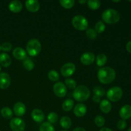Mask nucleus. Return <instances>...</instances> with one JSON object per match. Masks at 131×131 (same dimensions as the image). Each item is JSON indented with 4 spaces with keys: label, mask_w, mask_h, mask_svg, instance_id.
<instances>
[{
    "label": "nucleus",
    "mask_w": 131,
    "mask_h": 131,
    "mask_svg": "<svg viewBox=\"0 0 131 131\" xmlns=\"http://www.w3.org/2000/svg\"><path fill=\"white\" fill-rule=\"evenodd\" d=\"M98 79L102 84H107L115 80L116 78V72L115 70L111 67H102L99 70Z\"/></svg>",
    "instance_id": "nucleus-1"
},
{
    "label": "nucleus",
    "mask_w": 131,
    "mask_h": 131,
    "mask_svg": "<svg viewBox=\"0 0 131 131\" xmlns=\"http://www.w3.org/2000/svg\"><path fill=\"white\" fill-rule=\"evenodd\" d=\"M90 95V92L88 87L84 85H80L76 87L73 92V97L78 102H84L88 99Z\"/></svg>",
    "instance_id": "nucleus-2"
},
{
    "label": "nucleus",
    "mask_w": 131,
    "mask_h": 131,
    "mask_svg": "<svg viewBox=\"0 0 131 131\" xmlns=\"http://www.w3.org/2000/svg\"><path fill=\"white\" fill-rule=\"evenodd\" d=\"M102 19L107 24H113L120 20V15L118 12L112 8L105 10L102 15Z\"/></svg>",
    "instance_id": "nucleus-3"
},
{
    "label": "nucleus",
    "mask_w": 131,
    "mask_h": 131,
    "mask_svg": "<svg viewBox=\"0 0 131 131\" xmlns=\"http://www.w3.org/2000/svg\"><path fill=\"white\" fill-rule=\"evenodd\" d=\"M41 43L38 40H30L26 45V51L30 56H37L41 51Z\"/></svg>",
    "instance_id": "nucleus-4"
},
{
    "label": "nucleus",
    "mask_w": 131,
    "mask_h": 131,
    "mask_svg": "<svg viewBox=\"0 0 131 131\" xmlns=\"http://www.w3.org/2000/svg\"><path fill=\"white\" fill-rule=\"evenodd\" d=\"M74 28L79 31H84L88 28V22L84 16L81 15H75L72 20Z\"/></svg>",
    "instance_id": "nucleus-5"
},
{
    "label": "nucleus",
    "mask_w": 131,
    "mask_h": 131,
    "mask_svg": "<svg viewBox=\"0 0 131 131\" xmlns=\"http://www.w3.org/2000/svg\"><path fill=\"white\" fill-rule=\"evenodd\" d=\"M107 97L111 102H117L121 99L123 95V90L118 86H113L107 92Z\"/></svg>",
    "instance_id": "nucleus-6"
},
{
    "label": "nucleus",
    "mask_w": 131,
    "mask_h": 131,
    "mask_svg": "<svg viewBox=\"0 0 131 131\" xmlns=\"http://www.w3.org/2000/svg\"><path fill=\"white\" fill-rule=\"evenodd\" d=\"M10 126L12 131H24L26 128L24 120L17 117L12 119L10 122Z\"/></svg>",
    "instance_id": "nucleus-7"
},
{
    "label": "nucleus",
    "mask_w": 131,
    "mask_h": 131,
    "mask_svg": "<svg viewBox=\"0 0 131 131\" xmlns=\"http://www.w3.org/2000/svg\"><path fill=\"white\" fill-rule=\"evenodd\" d=\"M53 91L54 94L58 97H64L67 94V87L62 82L56 83L53 86Z\"/></svg>",
    "instance_id": "nucleus-8"
},
{
    "label": "nucleus",
    "mask_w": 131,
    "mask_h": 131,
    "mask_svg": "<svg viewBox=\"0 0 131 131\" xmlns=\"http://www.w3.org/2000/svg\"><path fill=\"white\" fill-rule=\"evenodd\" d=\"M60 71L63 76L69 77L75 72V66L72 63H67L61 67Z\"/></svg>",
    "instance_id": "nucleus-9"
},
{
    "label": "nucleus",
    "mask_w": 131,
    "mask_h": 131,
    "mask_svg": "<svg viewBox=\"0 0 131 131\" xmlns=\"http://www.w3.org/2000/svg\"><path fill=\"white\" fill-rule=\"evenodd\" d=\"M95 55L92 52H84V54L81 56V62L84 65H90L93 63L95 61Z\"/></svg>",
    "instance_id": "nucleus-10"
},
{
    "label": "nucleus",
    "mask_w": 131,
    "mask_h": 131,
    "mask_svg": "<svg viewBox=\"0 0 131 131\" xmlns=\"http://www.w3.org/2000/svg\"><path fill=\"white\" fill-rule=\"evenodd\" d=\"M11 83L10 75L6 73H0V88L6 89L8 88Z\"/></svg>",
    "instance_id": "nucleus-11"
},
{
    "label": "nucleus",
    "mask_w": 131,
    "mask_h": 131,
    "mask_svg": "<svg viewBox=\"0 0 131 131\" xmlns=\"http://www.w3.org/2000/svg\"><path fill=\"white\" fill-rule=\"evenodd\" d=\"M26 7L29 12L35 13L39 10L40 5L37 0H28L26 1Z\"/></svg>",
    "instance_id": "nucleus-12"
},
{
    "label": "nucleus",
    "mask_w": 131,
    "mask_h": 131,
    "mask_svg": "<svg viewBox=\"0 0 131 131\" xmlns=\"http://www.w3.org/2000/svg\"><path fill=\"white\" fill-rule=\"evenodd\" d=\"M31 117L35 122L42 123L45 119V115L42 110L35 109L31 112Z\"/></svg>",
    "instance_id": "nucleus-13"
},
{
    "label": "nucleus",
    "mask_w": 131,
    "mask_h": 131,
    "mask_svg": "<svg viewBox=\"0 0 131 131\" xmlns=\"http://www.w3.org/2000/svg\"><path fill=\"white\" fill-rule=\"evenodd\" d=\"M87 111L86 106L83 103H79L75 105L74 109V113L78 117H83L86 115Z\"/></svg>",
    "instance_id": "nucleus-14"
},
{
    "label": "nucleus",
    "mask_w": 131,
    "mask_h": 131,
    "mask_svg": "<svg viewBox=\"0 0 131 131\" xmlns=\"http://www.w3.org/2000/svg\"><path fill=\"white\" fill-rule=\"evenodd\" d=\"M119 115L122 120H127L131 118V106L125 105L120 108Z\"/></svg>",
    "instance_id": "nucleus-15"
},
{
    "label": "nucleus",
    "mask_w": 131,
    "mask_h": 131,
    "mask_svg": "<svg viewBox=\"0 0 131 131\" xmlns=\"http://www.w3.org/2000/svg\"><path fill=\"white\" fill-rule=\"evenodd\" d=\"M13 56L18 60H24L27 58L26 52L21 47H16L12 51Z\"/></svg>",
    "instance_id": "nucleus-16"
},
{
    "label": "nucleus",
    "mask_w": 131,
    "mask_h": 131,
    "mask_svg": "<svg viewBox=\"0 0 131 131\" xmlns=\"http://www.w3.org/2000/svg\"><path fill=\"white\" fill-rule=\"evenodd\" d=\"M14 112L17 116H22L26 113V106L21 102L15 103L14 106Z\"/></svg>",
    "instance_id": "nucleus-17"
},
{
    "label": "nucleus",
    "mask_w": 131,
    "mask_h": 131,
    "mask_svg": "<svg viewBox=\"0 0 131 131\" xmlns=\"http://www.w3.org/2000/svg\"><path fill=\"white\" fill-rule=\"evenodd\" d=\"M8 8L12 12L19 13L23 9V4L20 1L14 0L11 1L8 5Z\"/></svg>",
    "instance_id": "nucleus-18"
},
{
    "label": "nucleus",
    "mask_w": 131,
    "mask_h": 131,
    "mask_svg": "<svg viewBox=\"0 0 131 131\" xmlns=\"http://www.w3.org/2000/svg\"><path fill=\"white\" fill-rule=\"evenodd\" d=\"M12 60L8 54L3 52L0 54V64L4 67H8L11 65Z\"/></svg>",
    "instance_id": "nucleus-19"
},
{
    "label": "nucleus",
    "mask_w": 131,
    "mask_h": 131,
    "mask_svg": "<svg viewBox=\"0 0 131 131\" xmlns=\"http://www.w3.org/2000/svg\"><path fill=\"white\" fill-rule=\"evenodd\" d=\"M112 106L110 102L107 100H103L100 102V110L102 113L105 114H107L111 111Z\"/></svg>",
    "instance_id": "nucleus-20"
},
{
    "label": "nucleus",
    "mask_w": 131,
    "mask_h": 131,
    "mask_svg": "<svg viewBox=\"0 0 131 131\" xmlns=\"http://www.w3.org/2000/svg\"><path fill=\"white\" fill-rule=\"evenodd\" d=\"M60 124L62 128L65 129H69L72 125V121L70 118L68 116H63L60 119Z\"/></svg>",
    "instance_id": "nucleus-21"
},
{
    "label": "nucleus",
    "mask_w": 131,
    "mask_h": 131,
    "mask_svg": "<svg viewBox=\"0 0 131 131\" xmlns=\"http://www.w3.org/2000/svg\"><path fill=\"white\" fill-rule=\"evenodd\" d=\"M74 105V102L71 99H67L63 102L62 108L65 111H69L73 108Z\"/></svg>",
    "instance_id": "nucleus-22"
},
{
    "label": "nucleus",
    "mask_w": 131,
    "mask_h": 131,
    "mask_svg": "<svg viewBox=\"0 0 131 131\" xmlns=\"http://www.w3.org/2000/svg\"><path fill=\"white\" fill-rule=\"evenodd\" d=\"M1 114L3 118L6 119H10L13 116V112L8 107H4L1 109Z\"/></svg>",
    "instance_id": "nucleus-23"
},
{
    "label": "nucleus",
    "mask_w": 131,
    "mask_h": 131,
    "mask_svg": "<svg viewBox=\"0 0 131 131\" xmlns=\"http://www.w3.org/2000/svg\"><path fill=\"white\" fill-rule=\"evenodd\" d=\"M107 56L104 54H99L96 58V63L99 67H102L107 62Z\"/></svg>",
    "instance_id": "nucleus-24"
},
{
    "label": "nucleus",
    "mask_w": 131,
    "mask_h": 131,
    "mask_svg": "<svg viewBox=\"0 0 131 131\" xmlns=\"http://www.w3.org/2000/svg\"><path fill=\"white\" fill-rule=\"evenodd\" d=\"M23 67L27 70H32L34 69V63L30 58H26L23 61Z\"/></svg>",
    "instance_id": "nucleus-25"
},
{
    "label": "nucleus",
    "mask_w": 131,
    "mask_h": 131,
    "mask_svg": "<svg viewBox=\"0 0 131 131\" xmlns=\"http://www.w3.org/2000/svg\"><path fill=\"white\" fill-rule=\"evenodd\" d=\"M59 3L65 9L72 8L75 4L74 0H60Z\"/></svg>",
    "instance_id": "nucleus-26"
},
{
    "label": "nucleus",
    "mask_w": 131,
    "mask_h": 131,
    "mask_svg": "<svg viewBox=\"0 0 131 131\" xmlns=\"http://www.w3.org/2000/svg\"><path fill=\"white\" fill-rule=\"evenodd\" d=\"M88 6L91 10H96L97 9H99L101 6V3L100 2V1L99 0H89L88 1Z\"/></svg>",
    "instance_id": "nucleus-27"
},
{
    "label": "nucleus",
    "mask_w": 131,
    "mask_h": 131,
    "mask_svg": "<svg viewBox=\"0 0 131 131\" xmlns=\"http://www.w3.org/2000/svg\"><path fill=\"white\" fill-rule=\"evenodd\" d=\"M40 131H55L53 125L49 122H43L41 124Z\"/></svg>",
    "instance_id": "nucleus-28"
},
{
    "label": "nucleus",
    "mask_w": 131,
    "mask_h": 131,
    "mask_svg": "<svg viewBox=\"0 0 131 131\" xmlns=\"http://www.w3.org/2000/svg\"><path fill=\"white\" fill-rule=\"evenodd\" d=\"M48 78L51 81H58L60 79V75L56 70H50L48 73Z\"/></svg>",
    "instance_id": "nucleus-29"
},
{
    "label": "nucleus",
    "mask_w": 131,
    "mask_h": 131,
    "mask_svg": "<svg viewBox=\"0 0 131 131\" xmlns=\"http://www.w3.org/2000/svg\"><path fill=\"white\" fill-rule=\"evenodd\" d=\"M105 29H106V26H105L104 23L101 21V20L97 22L96 23L95 26V30L97 33H103Z\"/></svg>",
    "instance_id": "nucleus-30"
},
{
    "label": "nucleus",
    "mask_w": 131,
    "mask_h": 131,
    "mask_svg": "<svg viewBox=\"0 0 131 131\" xmlns=\"http://www.w3.org/2000/svg\"><path fill=\"white\" fill-rule=\"evenodd\" d=\"M65 82L66 87L70 88V89H75L77 87V83L73 79H71V78H67V79H65Z\"/></svg>",
    "instance_id": "nucleus-31"
},
{
    "label": "nucleus",
    "mask_w": 131,
    "mask_h": 131,
    "mask_svg": "<svg viewBox=\"0 0 131 131\" xmlns=\"http://www.w3.org/2000/svg\"><path fill=\"white\" fill-rule=\"evenodd\" d=\"M93 93L95 95L99 96V97H103L105 94H106V91L102 87L97 86L94 87L93 90Z\"/></svg>",
    "instance_id": "nucleus-32"
},
{
    "label": "nucleus",
    "mask_w": 131,
    "mask_h": 131,
    "mask_svg": "<svg viewBox=\"0 0 131 131\" xmlns=\"http://www.w3.org/2000/svg\"><path fill=\"white\" fill-rule=\"evenodd\" d=\"M94 122L95 125L99 127H102L105 124V119L101 115H98L95 118Z\"/></svg>",
    "instance_id": "nucleus-33"
},
{
    "label": "nucleus",
    "mask_w": 131,
    "mask_h": 131,
    "mask_svg": "<svg viewBox=\"0 0 131 131\" xmlns=\"http://www.w3.org/2000/svg\"><path fill=\"white\" fill-rule=\"evenodd\" d=\"M86 37L90 40H95L97 37V33H96L95 30L92 28L87 29L86 31Z\"/></svg>",
    "instance_id": "nucleus-34"
},
{
    "label": "nucleus",
    "mask_w": 131,
    "mask_h": 131,
    "mask_svg": "<svg viewBox=\"0 0 131 131\" xmlns=\"http://www.w3.org/2000/svg\"><path fill=\"white\" fill-rule=\"evenodd\" d=\"M58 118V116L57 114L54 112H51L47 116V120H48V122L50 124H55L57 122Z\"/></svg>",
    "instance_id": "nucleus-35"
},
{
    "label": "nucleus",
    "mask_w": 131,
    "mask_h": 131,
    "mask_svg": "<svg viewBox=\"0 0 131 131\" xmlns=\"http://www.w3.org/2000/svg\"><path fill=\"white\" fill-rule=\"evenodd\" d=\"M12 49V45L9 42H5L1 46V50L4 52H9Z\"/></svg>",
    "instance_id": "nucleus-36"
},
{
    "label": "nucleus",
    "mask_w": 131,
    "mask_h": 131,
    "mask_svg": "<svg viewBox=\"0 0 131 131\" xmlns=\"http://www.w3.org/2000/svg\"><path fill=\"white\" fill-rule=\"evenodd\" d=\"M127 127V122L124 120H120L118 122L117 127L119 130H124Z\"/></svg>",
    "instance_id": "nucleus-37"
},
{
    "label": "nucleus",
    "mask_w": 131,
    "mask_h": 131,
    "mask_svg": "<svg viewBox=\"0 0 131 131\" xmlns=\"http://www.w3.org/2000/svg\"><path fill=\"white\" fill-rule=\"evenodd\" d=\"M93 102H95V103H99V102H101V97L94 95V96L93 97Z\"/></svg>",
    "instance_id": "nucleus-38"
},
{
    "label": "nucleus",
    "mask_w": 131,
    "mask_h": 131,
    "mask_svg": "<svg viewBox=\"0 0 131 131\" xmlns=\"http://www.w3.org/2000/svg\"><path fill=\"white\" fill-rule=\"evenodd\" d=\"M126 49L128 52L131 53V41H129V42H127V43Z\"/></svg>",
    "instance_id": "nucleus-39"
},
{
    "label": "nucleus",
    "mask_w": 131,
    "mask_h": 131,
    "mask_svg": "<svg viewBox=\"0 0 131 131\" xmlns=\"http://www.w3.org/2000/svg\"><path fill=\"white\" fill-rule=\"evenodd\" d=\"M72 131H86V130L83 127H77L74 129Z\"/></svg>",
    "instance_id": "nucleus-40"
},
{
    "label": "nucleus",
    "mask_w": 131,
    "mask_h": 131,
    "mask_svg": "<svg viewBox=\"0 0 131 131\" xmlns=\"http://www.w3.org/2000/svg\"><path fill=\"white\" fill-rule=\"evenodd\" d=\"M99 131H113L111 129H109V128L107 127H104V128H102L101 129H100Z\"/></svg>",
    "instance_id": "nucleus-41"
},
{
    "label": "nucleus",
    "mask_w": 131,
    "mask_h": 131,
    "mask_svg": "<svg viewBox=\"0 0 131 131\" xmlns=\"http://www.w3.org/2000/svg\"><path fill=\"white\" fill-rule=\"evenodd\" d=\"M78 2H79V3H81V4H84V3H86V0H84V1H79Z\"/></svg>",
    "instance_id": "nucleus-42"
},
{
    "label": "nucleus",
    "mask_w": 131,
    "mask_h": 131,
    "mask_svg": "<svg viewBox=\"0 0 131 131\" xmlns=\"http://www.w3.org/2000/svg\"><path fill=\"white\" fill-rule=\"evenodd\" d=\"M127 131H131V127H130V128H129V129H128V130H127Z\"/></svg>",
    "instance_id": "nucleus-43"
},
{
    "label": "nucleus",
    "mask_w": 131,
    "mask_h": 131,
    "mask_svg": "<svg viewBox=\"0 0 131 131\" xmlns=\"http://www.w3.org/2000/svg\"><path fill=\"white\" fill-rule=\"evenodd\" d=\"M1 66H0V72H1Z\"/></svg>",
    "instance_id": "nucleus-44"
},
{
    "label": "nucleus",
    "mask_w": 131,
    "mask_h": 131,
    "mask_svg": "<svg viewBox=\"0 0 131 131\" xmlns=\"http://www.w3.org/2000/svg\"><path fill=\"white\" fill-rule=\"evenodd\" d=\"M0 51H1V46H0Z\"/></svg>",
    "instance_id": "nucleus-45"
},
{
    "label": "nucleus",
    "mask_w": 131,
    "mask_h": 131,
    "mask_svg": "<svg viewBox=\"0 0 131 131\" xmlns=\"http://www.w3.org/2000/svg\"><path fill=\"white\" fill-rule=\"evenodd\" d=\"M61 131H67V130H61Z\"/></svg>",
    "instance_id": "nucleus-46"
}]
</instances>
